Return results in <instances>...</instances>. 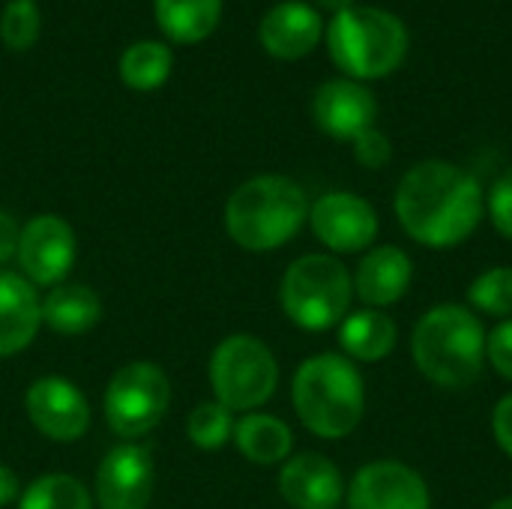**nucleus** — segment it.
<instances>
[{"label": "nucleus", "mask_w": 512, "mask_h": 509, "mask_svg": "<svg viewBox=\"0 0 512 509\" xmlns=\"http://www.w3.org/2000/svg\"><path fill=\"white\" fill-rule=\"evenodd\" d=\"M402 231L426 249L462 246L486 216L480 180L444 159H426L408 168L393 198Z\"/></svg>", "instance_id": "1"}, {"label": "nucleus", "mask_w": 512, "mask_h": 509, "mask_svg": "<svg viewBox=\"0 0 512 509\" xmlns=\"http://www.w3.org/2000/svg\"><path fill=\"white\" fill-rule=\"evenodd\" d=\"M486 336L480 315L462 303L432 306L411 333L417 372L441 390H468L486 369Z\"/></svg>", "instance_id": "2"}, {"label": "nucleus", "mask_w": 512, "mask_h": 509, "mask_svg": "<svg viewBox=\"0 0 512 509\" xmlns=\"http://www.w3.org/2000/svg\"><path fill=\"white\" fill-rule=\"evenodd\" d=\"M291 402L300 423L324 441L348 438L366 411V381L345 354H315L300 363L291 384Z\"/></svg>", "instance_id": "3"}, {"label": "nucleus", "mask_w": 512, "mask_h": 509, "mask_svg": "<svg viewBox=\"0 0 512 509\" xmlns=\"http://www.w3.org/2000/svg\"><path fill=\"white\" fill-rule=\"evenodd\" d=\"M309 198L282 174H261L237 186L225 204V228L246 252H273L309 222Z\"/></svg>", "instance_id": "4"}, {"label": "nucleus", "mask_w": 512, "mask_h": 509, "mask_svg": "<svg viewBox=\"0 0 512 509\" xmlns=\"http://www.w3.org/2000/svg\"><path fill=\"white\" fill-rule=\"evenodd\" d=\"M327 48L348 78H384L402 66L408 30L399 15L381 6H348L327 24Z\"/></svg>", "instance_id": "5"}, {"label": "nucleus", "mask_w": 512, "mask_h": 509, "mask_svg": "<svg viewBox=\"0 0 512 509\" xmlns=\"http://www.w3.org/2000/svg\"><path fill=\"white\" fill-rule=\"evenodd\" d=\"M354 279L348 267L321 252L300 255L282 276L279 303L291 324L309 333L339 327L351 312Z\"/></svg>", "instance_id": "6"}, {"label": "nucleus", "mask_w": 512, "mask_h": 509, "mask_svg": "<svg viewBox=\"0 0 512 509\" xmlns=\"http://www.w3.org/2000/svg\"><path fill=\"white\" fill-rule=\"evenodd\" d=\"M210 387L228 411H255L273 399L279 363L261 339L249 333L228 336L210 357Z\"/></svg>", "instance_id": "7"}, {"label": "nucleus", "mask_w": 512, "mask_h": 509, "mask_svg": "<svg viewBox=\"0 0 512 509\" xmlns=\"http://www.w3.org/2000/svg\"><path fill=\"white\" fill-rule=\"evenodd\" d=\"M171 402L168 375L156 363H126L114 372L105 390V420L120 438H141L153 432Z\"/></svg>", "instance_id": "8"}, {"label": "nucleus", "mask_w": 512, "mask_h": 509, "mask_svg": "<svg viewBox=\"0 0 512 509\" xmlns=\"http://www.w3.org/2000/svg\"><path fill=\"white\" fill-rule=\"evenodd\" d=\"M315 237L336 255L369 252L378 237V213L357 192H327L309 207Z\"/></svg>", "instance_id": "9"}, {"label": "nucleus", "mask_w": 512, "mask_h": 509, "mask_svg": "<svg viewBox=\"0 0 512 509\" xmlns=\"http://www.w3.org/2000/svg\"><path fill=\"white\" fill-rule=\"evenodd\" d=\"M348 509H432V492L411 465L378 459L348 483Z\"/></svg>", "instance_id": "10"}, {"label": "nucleus", "mask_w": 512, "mask_h": 509, "mask_svg": "<svg viewBox=\"0 0 512 509\" xmlns=\"http://www.w3.org/2000/svg\"><path fill=\"white\" fill-rule=\"evenodd\" d=\"M15 255L30 285H57L75 264V231L54 213L33 216L21 228Z\"/></svg>", "instance_id": "11"}, {"label": "nucleus", "mask_w": 512, "mask_h": 509, "mask_svg": "<svg viewBox=\"0 0 512 509\" xmlns=\"http://www.w3.org/2000/svg\"><path fill=\"white\" fill-rule=\"evenodd\" d=\"M24 408L30 423L51 441H78L90 429V405L84 393L57 375L33 381L27 387Z\"/></svg>", "instance_id": "12"}, {"label": "nucleus", "mask_w": 512, "mask_h": 509, "mask_svg": "<svg viewBox=\"0 0 512 509\" xmlns=\"http://www.w3.org/2000/svg\"><path fill=\"white\" fill-rule=\"evenodd\" d=\"M153 477L156 474L147 447H114L96 471V501L102 509H147Z\"/></svg>", "instance_id": "13"}, {"label": "nucleus", "mask_w": 512, "mask_h": 509, "mask_svg": "<svg viewBox=\"0 0 512 509\" xmlns=\"http://www.w3.org/2000/svg\"><path fill=\"white\" fill-rule=\"evenodd\" d=\"M312 117L324 135L336 141H354L375 126L378 99L354 78H333L318 87L312 99Z\"/></svg>", "instance_id": "14"}, {"label": "nucleus", "mask_w": 512, "mask_h": 509, "mask_svg": "<svg viewBox=\"0 0 512 509\" xmlns=\"http://www.w3.org/2000/svg\"><path fill=\"white\" fill-rule=\"evenodd\" d=\"M279 495L294 509H339L345 498V480L327 456L300 453L282 465Z\"/></svg>", "instance_id": "15"}, {"label": "nucleus", "mask_w": 512, "mask_h": 509, "mask_svg": "<svg viewBox=\"0 0 512 509\" xmlns=\"http://www.w3.org/2000/svg\"><path fill=\"white\" fill-rule=\"evenodd\" d=\"M354 294L369 309H387L399 303L414 282V261L399 246H372L354 270Z\"/></svg>", "instance_id": "16"}, {"label": "nucleus", "mask_w": 512, "mask_h": 509, "mask_svg": "<svg viewBox=\"0 0 512 509\" xmlns=\"http://www.w3.org/2000/svg\"><path fill=\"white\" fill-rule=\"evenodd\" d=\"M324 33V21L315 6L303 0H282L276 3L258 27L261 45L279 60H300L306 57Z\"/></svg>", "instance_id": "17"}, {"label": "nucleus", "mask_w": 512, "mask_h": 509, "mask_svg": "<svg viewBox=\"0 0 512 509\" xmlns=\"http://www.w3.org/2000/svg\"><path fill=\"white\" fill-rule=\"evenodd\" d=\"M42 324V303L33 285L18 276L0 270V357H12L24 351Z\"/></svg>", "instance_id": "18"}, {"label": "nucleus", "mask_w": 512, "mask_h": 509, "mask_svg": "<svg viewBox=\"0 0 512 509\" xmlns=\"http://www.w3.org/2000/svg\"><path fill=\"white\" fill-rule=\"evenodd\" d=\"M399 327L384 309L348 312L339 324V348L354 363H381L396 351Z\"/></svg>", "instance_id": "19"}, {"label": "nucleus", "mask_w": 512, "mask_h": 509, "mask_svg": "<svg viewBox=\"0 0 512 509\" xmlns=\"http://www.w3.org/2000/svg\"><path fill=\"white\" fill-rule=\"evenodd\" d=\"M234 444L252 465H285L294 450V435L279 417L246 414L234 426Z\"/></svg>", "instance_id": "20"}, {"label": "nucleus", "mask_w": 512, "mask_h": 509, "mask_svg": "<svg viewBox=\"0 0 512 509\" xmlns=\"http://www.w3.org/2000/svg\"><path fill=\"white\" fill-rule=\"evenodd\" d=\"M102 318V303L87 285H57L42 300V321L60 336H81Z\"/></svg>", "instance_id": "21"}, {"label": "nucleus", "mask_w": 512, "mask_h": 509, "mask_svg": "<svg viewBox=\"0 0 512 509\" xmlns=\"http://www.w3.org/2000/svg\"><path fill=\"white\" fill-rule=\"evenodd\" d=\"M153 6L159 30L183 45L207 39L222 18V0H156Z\"/></svg>", "instance_id": "22"}, {"label": "nucleus", "mask_w": 512, "mask_h": 509, "mask_svg": "<svg viewBox=\"0 0 512 509\" xmlns=\"http://www.w3.org/2000/svg\"><path fill=\"white\" fill-rule=\"evenodd\" d=\"M171 75V51L162 42H135L120 57V78L132 90H156Z\"/></svg>", "instance_id": "23"}, {"label": "nucleus", "mask_w": 512, "mask_h": 509, "mask_svg": "<svg viewBox=\"0 0 512 509\" xmlns=\"http://www.w3.org/2000/svg\"><path fill=\"white\" fill-rule=\"evenodd\" d=\"M18 509H93V501L75 477L45 474L24 489Z\"/></svg>", "instance_id": "24"}, {"label": "nucleus", "mask_w": 512, "mask_h": 509, "mask_svg": "<svg viewBox=\"0 0 512 509\" xmlns=\"http://www.w3.org/2000/svg\"><path fill=\"white\" fill-rule=\"evenodd\" d=\"M468 309L507 321L512 318V267H489L468 285Z\"/></svg>", "instance_id": "25"}, {"label": "nucleus", "mask_w": 512, "mask_h": 509, "mask_svg": "<svg viewBox=\"0 0 512 509\" xmlns=\"http://www.w3.org/2000/svg\"><path fill=\"white\" fill-rule=\"evenodd\" d=\"M234 417L225 405L219 402H204L198 405L189 420H186V435L195 447L201 450H219L234 438Z\"/></svg>", "instance_id": "26"}, {"label": "nucleus", "mask_w": 512, "mask_h": 509, "mask_svg": "<svg viewBox=\"0 0 512 509\" xmlns=\"http://www.w3.org/2000/svg\"><path fill=\"white\" fill-rule=\"evenodd\" d=\"M42 21H39V9L33 0H12L6 3L3 15H0V39L15 48V51H27L33 48V42L39 39Z\"/></svg>", "instance_id": "27"}, {"label": "nucleus", "mask_w": 512, "mask_h": 509, "mask_svg": "<svg viewBox=\"0 0 512 509\" xmlns=\"http://www.w3.org/2000/svg\"><path fill=\"white\" fill-rule=\"evenodd\" d=\"M486 213L495 225V231L512 243V171L501 174L492 189L486 192Z\"/></svg>", "instance_id": "28"}, {"label": "nucleus", "mask_w": 512, "mask_h": 509, "mask_svg": "<svg viewBox=\"0 0 512 509\" xmlns=\"http://www.w3.org/2000/svg\"><path fill=\"white\" fill-rule=\"evenodd\" d=\"M354 156H357V162L363 165V168H372V171H378V168H384L390 159H393V144H390V138L381 132V129H366L363 135H357L354 141Z\"/></svg>", "instance_id": "29"}, {"label": "nucleus", "mask_w": 512, "mask_h": 509, "mask_svg": "<svg viewBox=\"0 0 512 509\" xmlns=\"http://www.w3.org/2000/svg\"><path fill=\"white\" fill-rule=\"evenodd\" d=\"M486 363H492L501 378L512 381V318L498 321L486 336Z\"/></svg>", "instance_id": "30"}, {"label": "nucleus", "mask_w": 512, "mask_h": 509, "mask_svg": "<svg viewBox=\"0 0 512 509\" xmlns=\"http://www.w3.org/2000/svg\"><path fill=\"white\" fill-rule=\"evenodd\" d=\"M492 435L498 447L512 459V393H507L492 411Z\"/></svg>", "instance_id": "31"}, {"label": "nucleus", "mask_w": 512, "mask_h": 509, "mask_svg": "<svg viewBox=\"0 0 512 509\" xmlns=\"http://www.w3.org/2000/svg\"><path fill=\"white\" fill-rule=\"evenodd\" d=\"M18 237H21V228L15 225V219L9 213L0 210V264L18 252Z\"/></svg>", "instance_id": "32"}, {"label": "nucleus", "mask_w": 512, "mask_h": 509, "mask_svg": "<svg viewBox=\"0 0 512 509\" xmlns=\"http://www.w3.org/2000/svg\"><path fill=\"white\" fill-rule=\"evenodd\" d=\"M21 498V486H18V477L12 468L0 465V509L15 504Z\"/></svg>", "instance_id": "33"}, {"label": "nucleus", "mask_w": 512, "mask_h": 509, "mask_svg": "<svg viewBox=\"0 0 512 509\" xmlns=\"http://www.w3.org/2000/svg\"><path fill=\"white\" fill-rule=\"evenodd\" d=\"M318 6H324V9H330V12L336 15V12H342V9L354 6V0H318Z\"/></svg>", "instance_id": "34"}, {"label": "nucleus", "mask_w": 512, "mask_h": 509, "mask_svg": "<svg viewBox=\"0 0 512 509\" xmlns=\"http://www.w3.org/2000/svg\"><path fill=\"white\" fill-rule=\"evenodd\" d=\"M489 509H512V495L510 498H501V501H495V504H492Z\"/></svg>", "instance_id": "35"}]
</instances>
